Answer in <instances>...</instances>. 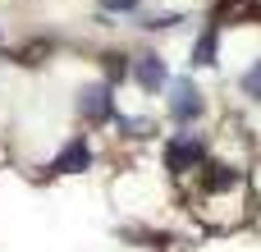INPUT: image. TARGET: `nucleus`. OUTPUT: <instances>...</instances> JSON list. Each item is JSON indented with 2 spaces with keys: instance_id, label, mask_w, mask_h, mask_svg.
<instances>
[{
  "instance_id": "4",
  "label": "nucleus",
  "mask_w": 261,
  "mask_h": 252,
  "mask_svg": "<svg viewBox=\"0 0 261 252\" xmlns=\"http://www.w3.org/2000/svg\"><path fill=\"white\" fill-rule=\"evenodd\" d=\"M133 78H138L147 92H161V87H165V60H161V55H142V60H133Z\"/></svg>"
},
{
  "instance_id": "9",
  "label": "nucleus",
  "mask_w": 261,
  "mask_h": 252,
  "mask_svg": "<svg viewBox=\"0 0 261 252\" xmlns=\"http://www.w3.org/2000/svg\"><path fill=\"white\" fill-rule=\"evenodd\" d=\"M138 5H142V0H101V9H106V14H133Z\"/></svg>"
},
{
  "instance_id": "3",
  "label": "nucleus",
  "mask_w": 261,
  "mask_h": 252,
  "mask_svg": "<svg viewBox=\"0 0 261 252\" xmlns=\"http://www.w3.org/2000/svg\"><path fill=\"white\" fill-rule=\"evenodd\" d=\"M197 115H202V96H197V87H193V83H174V92H170V119L193 124Z\"/></svg>"
},
{
  "instance_id": "5",
  "label": "nucleus",
  "mask_w": 261,
  "mask_h": 252,
  "mask_svg": "<svg viewBox=\"0 0 261 252\" xmlns=\"http://www.w3.org/2000/svg\"><path fill=\"white\" fill-rule=\"evenodd\" d=\"M87 165H92V152H87V142H83V138H73V142L55 156V165H50V170H60V174H78V170H87Z\"/></svg>"
},
{
  "instance_id": "6",
  "label": "nucleus",
  "mask_w": 261,
  "mask_h": 252,
  "mask_svg": "<svg viewBox=\"0 0 261 252\" xmlns=\"http://www.w3.org/2000/svg\"><path fill=\"white\" fill-rule=\"evenodd\" d=\"M225 18H261V0H220L216 23H225Z\"/></svg>"
},
{
  "instance_id": "1",
  "label": "nucleus",
  "mask_w": 261,
  "mask_h": 252,
  "mask_svg": "<svg viewBox=\"0 0 261 252\" xmlns=\"http://www.w3.org/2000/svg\"><path fill=\"white\" fill-rule=\"evenodd\" d=\"M202 156H206V147L193 133H179V138L165 142V165L170 170H193V165H202Z\"/></svg>"
},
{
  "instance_id": "8",
  "label": "nucleus",
  "mask_w": 261,
  "mask_h": 252,
  "mask_svg": "<svg viewBox=\"0 0 261 252\" xmlns=\"http://www.w3.org/2000/svg\"><path fill=\"white\" fill-rule=\"evenodd\" d=\"M243 92H248L252 101H261V60L248 69V73H243Z\"/></svg>"
},
{
  "instance_id": "7",
  "label": "nucleus",
  "mask_w": 261,
  "mask_h": 252,
  "mask_svg": "<svg viewBox=\"0 0 261 252\" xmlns=\"http://www.w3.org/2000/svg\"><path fill=\"white\" fill-rule=\"evenodd\" d=\"M193 64H216V28H206L193 46Z\"/></svg>"
},
{
  "instance_id": "2",
  "label": "nucleus",
  "mask_w": 261,
  "mask_h": 252,
  "mask_svg": "<svg viewBox=\"0 0 261 252\" xmlns=\"http://www.w3.org/2000/svg\"><path fill=\"white\" fill-rule=\"evenodd\" d=\"M78 115L83 119H92V124H101V119H110L115 115V101H110V87H83L78 92Z\"/></svg>"
}]
</instances>
